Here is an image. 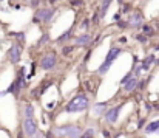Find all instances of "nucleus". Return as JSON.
Segmentation results:
<instances>
[{
  "label": "nucleus",
  "mask_w": 159,
  "mask_h": 138,
  "mask_svg": "<svg viewBox=\"0 0 159 138\" xmlns=\"http://www.w3.org/2000/svg\"><path fill=\"white\" fill-rule=\"evenodd\" d=\"M88 106H90V98L85 93H77L68 101V104H65L63 110L66 113H82L88 109Z\"/></svg>",
  "instance_id": "obj_1"
},
{
  "label": "nucleus",
  "mask_w": 159,
  "mask_h": 138,
  "mask_svg": "<svg viewBox=\"0 0 159 138\" xmlns=\"http://www.w3.org/2000/svg\"><path fill=\"white\" fill-rule=\"evenodd\" d=\"M25 71H26V67H22V68L19 70V73H17L16 79L9 84V87L6 89V92L12 93L14 96H19L20 92H22L23 89H26V87H28V79H26Z\"/></svg>",
  "instance_id": "obj_2"
},
{
  "label": "nucleus",
  "mask_w": 159,
  "mask_h": 138,
  "mask_svg": "<svg viewBox=\"0 0 159 138\" xmlns=\"http://www.w3.org/2000/svg\"><path fill=\"white\" fill-rule=\"evenodd\" d=\"M122 53V50L119 48V47H111L110 50H108V53H107L105 56V61L101 64V67L98 68V75H101V76H104L108 73V70L111 68V65L114 64V61L119 57V54Z\"/></svg>",
  "instance_id": "obj_3"
},
{
  "label": "nucleus",
  "mask_w": 159,
  "mask_h": 138,
  "mask_svg": "<svg viewBox=\"0 0 159 138\" xmlns=\"http://www.w3.org/2000/svg\"><path fill=\"white\" fill-rule=\"evenodd\" d=\"M53 132L57 137H66V138H80L82 135V129L76 124H63V126H57L54 127Z\"/></svg>",
  "instance_id": "obj_4"
},
{
  "label": "nucleus",
  "mask_w": 159,
  "mask_h": 138,
  "mask_svg": "<svg viewBox=\"0 0 159 138\" xmlns=\"http://www.w3.org/2000/svg\"><path fill=\"white\" fill-rule=\"evenodd\" d=\"M22 129H23L26 138H36L37 134H39V124L34 118H23Z\"/></svg>",
  "instance_id": "obj_5"
},
{
  "label": "nucleus",
  "mask_w": 159,
  "mask_h": 138,
  "mask_svg": "<svg viewBox=\"0 0 159 138\" xmlns=\"http://www.w3.org/2000/svg\"><path fill=\"white\" fill-rule=\"evenodd\" d=\"M56 65H57V54H56L54 51H50V53L43 54V56L40 57V61H39V67H40L42 70H47V71L54 70Z\"/></svg>",
  "instance_id": "obj_6"
},
{
  "label": "nucleus",
  "mask_w": 159,
  "mask_h": 138,
  "mask_svg": "<svg viewBox=\"0 0 159 138\" xmlns=\"http://www.w3.org/2000/svg\"><path fill=\"white\" fill-rule=\"evenodd\" d=\"M56 12H57V9L56 8H40V9H37L36 11V17H39V20L42 22V23H50L51 20H53V17L56 16Z\"/></svg>",
  "instance_id": "obj_7"
},
{
  "label": "nucleus",
  "mask_w": 159,
  "mask_h": 138,
  "mask_svg": "<svg viewBox=\"0 0 159 138\" xmlns=\"http://www.w3.org/2000/svg\"><path fill=\"white\" fill-rule=\"evenodd\" d=\"M122 107H124V102H122V104H117V106H113V107H110V109L107 110V113L104 116H105V121L108 124H116V123H117Z\"/></svg>",
  "instance_id": "obj_8"
},
{
  "label": "nucleus",
  "mask_w": 159,
  "mask_h": 138,
  "mask_svg": "<svg viewBox=\"0 0 159 138\" xmlns=\"http://www.w3.org/2000/svg\"><path fill=\"white\" fill-rule=\"evenodd\" d=\"M8 59H9V62L11 64H19L20 62V59H22V47L19 45V44H12V45L9 47V50H8Z\"/></svg>",
  "instance_id": "obj_9"
},
{
  "label": "nucleus",
  "mask_w": 159,
  "mask_h": 138,
  "mask_svg": "<svg viewBox=\"0 0 159 138\" xmlns=\"http://www.w3.org/2000/svg\"><path fill=\"white\" fill-rule=\"evenodd\" d=\"M127 20H128V23H130V28H134V30L142 28V25H144V23H142V22H144V17H142V12H141V11L131 12Z\"/></svg>",
  "instance_id": "obj_10"
},
{
  "label": "nucleus",
  "mask_w": 159,
  "mask_h": 138,
  "mask_svg": "<svg viewBox=\"0 0 159 138\" xmlns=\"http://www.w3.org/2000/svg\"><path fill=\"white\" fill-rule=\"evenodd\" d=\"M93 42V34L90 31H85L84 34H79L77 37H74V45L76 47H87Z\"/></svg>",
  "instance_id": "obj_11"
},
{
  "label": "nucleus",
  "mask_w": 159,
  "mask_h": 138,
  "mask_svg": "<svg viewBox=\"0 0 159 138\" xmlns=\"http://www.w3.org/2000/svg\"><path fill=\"white\" fill-rule=\"evenodd\" d=\"M138 82H139V78L134 75L131 79H128L124 86H120L122 87V90L125 93H131V92H134V90H138Z\"/></svg>",
  "instance_id": "obj_12"
},
{
  "label": "nucleus",
  "mask_w": 159,
  "mask_h": 138,
  "mask_svg": "<svg viewBox=\"0 0 159 138\" xmlns=\"http://www.w3.org/2000/svg\"><path fill=\"white\" fill-rule=\"evenodd\" d=\"M107 110H108V102H96L93 106V113L98 118H102V115H105Z\"/></svg>",
  "instance_id": "obj_13"
},
{
  "label": "nucleus",
  "mask_w": 159,
  "mask_h": 138,
  "mask_svg": "<svg viewBox=\"0 0 159 138\" xmlns=\"http://www.w3.org/2000/svg\"><path fill=\"white\" fill-rule=\"evenodd\" d=\"M111 2L113 0H102L101 2V6H99V16H101V19H105L107 12H108V8H110V5H111Z\"/></svg>",
  "instance_id": "obj_14"
},
{
  "label": "nucleus",
  "mask_w": 159,
  "mask_h": 138,
  "mask_svg": "<svg viewBox=\"0 0 159 138\" xmlns=\"http://www.w3.org/2000/svg\"><path fill=\"white\" fill-rule=\"evenodd\" d=\"M155 64H156L155 54H148V56H145V59H142V65H144V70H145V71L150 70V67L155 65Z\"/></svg>",
  "instance_id": "obj_15"
},
{
  "label": "nucleus",
  "mask_w": 159,
  "mask_h": 138,
  "mask_svg": "<svg viewBox=\"0 0 159 138\" xmlns=\"http://www.w3.org/2000/svg\"><path fill=\"white\" fill-rule=\"evenodd\" d=\"M158 131H159V120L150 121V123L145 126V134H156Z\"/></svg>",
  "instance_id": "obj_16"
},
{
  "label": "nucleus",
  "mask_w": 159,
  "mask_h": 138,
  "mask_svg": "<svg viewBox=\"0 0 159 138\" xmlns=\"http://www.w3.org/2000/svg\"><path fill=\"white\" fill-rule=\"evenodd\" d=\"M74 36H73V28H70V30H66L65 33H62L59 37H57V42L59 44H63V42H68L70 39H73Z\"/></svg>",
  "instance_id": "obj_17"
},
{
  "label": "nucleus",
  "mask_w": 159,
  "mask_h": 138,
  "mask_svg": "<svg viewBox=\"0 0 159 138\" xmlns=\"http://www.w3.org/2000/svg\"><path fill=\"white\" fill-rule=\"evenodd\" d=\"M34 106L33 104H25L23 107V116L25 118H34Z\"/></svg>",
  "instance_id": "obj_18"
},
{
  "label": "nucleus",
  "mask_w": 159,
  "mask_h": 138,
  "mask_svg": "<svg viewBox=\"0 0 159 138\" xmlns=\"http://www.w3.org/2000/svg\"><path fill=\"white\" fill-rule=\"evenodd\" d=\"M142 33H144L145 36L152 37V36H155V28H153L152 25H142Z\"/></svg>",
  "instance_id": "obj_19"
},
{
  "label": "nucleus",
  "mask_w": 159,
  "mask_h": 138,
  "mask_svg": "<svg viewBox=\"0 0 159 138\" xmlns=\"http://www.w3.org/2000/svg\"><path fill=\"white\" fill-rule=\"evenodd\" d=\"M94 134H96L94 127H88V129H85V131L82 132L80 138H94Z\"/></svg>",
  "instance_id": "obj_20"
},
{
  "label": "nucleus",
  "mask_w": 159,
  "mask_h": 138,
  "mask_svg": "<svg viewBox=\"0 0 159 138\" xmlns=\"http://www.w3.org/2000/svg\"><path fill=\"white\" fill-rule=\"evenodd\" d=\"M11 36L14 37V39H17L19 42H25V33H22V31H17V33H11Z\"/></svg>",
  "instance_id": "obj_21"
},
{
  "label": "nucleus",
  "mask_w": 159,
  "mask_h": 138,
  "mask_svg": "<svg viewBox=\"0 0 159 138\" xmlns=\"http://www.w3.org/2000/svg\"><path fill=\"white\" fill-rule=\"evenodd\" d=\"M48 41H50V34H48V33H43V34H42V37H40V39L37 41V45H39V47L45 45V44H47Z\"/></svg>",
  "instance_id": "obj_22"
},
{
  "label": "nucleus",
  "mask_w": 159,
  "mask_h": 138,
  "mask_svg": "<svg viewBox=\"0 0 159 138\" xmlns=\"http://www.w3.org/2000/svg\"><path fill=\"white\" fill-rule=\"evenodd\" d=\"M74 47L76 45H65L63 48H62V54H63V56L71 54V53H73V50H74Z\"/></svg>",
  "instance_id": "obj_23"
},
{
  "label": "nucleus",
  "mask_w": 159,
  "mask_h": 138,
  "mask_svg": "<svg viewBox=\"0 0 159 138\" xmlns=\"http://www.w3.org/2000/svg\"><path fill=\"white\" fill-rule=\"evenodd\" d=\"M90 25H91V20H90V19H84L82 23H80V28H82L84 31H88V30H90Z\"/></svg>",
  "instance_id": "obj_24"
},
{
  "label": "nucleus",
  "mask_w": 159,
  "mask_h": 138,
  "mask_svg": "<svg viewBox=\"0 0 159 138\" xmlns=\"http://www.w3.org/2000/svg\"><path fill=\"white\" fill-rule=\"evenodd\" d=\"M133 76H134V73H133V70H131V71H128V73H127V75H125V76L120 79V82H119V84H120V86H124V84H125L128 79H131Z\"/></svg>",
  "instance_id": "obj_25"
},
{
  "label": "nucleus",
  "mask_w": 159,
  "mask_h": 138,
  "mask_svg": "<svg viewBox=\"0 0 159 138\" xmlns=\"http://www.w3.org/2000/svg\"><path fill=\"white\" fill-rule=\"evenodd\" d=\"M134 39H136L138 42H141V44H147L148 36H145V34H136V36H134Z\"/></svg>",
  "instance_id": "obj_26"
},
{
  "label": "nucleus",
  "mask_w": 159,
  "mask_h": 138,
  "mask_svg": "<svg viewBox=\"0 0 159 138\" xmlns=\"http://www.w3.org/2000/svg\"><path fill=\"white\" fill-rule=\"evenodd\" d=\"M116 25H117L120 30H124V28H130V23H128V20H119V22H116Z\"/></svg>",
  "instance_id": "obj_27"
},
{
  "label": "nucleus",
  "mask_w": 159,
  "mask_h": 138,
  "mask_svg": "<svg viewBox=\"0 0 159 138\" xmlns=\"http://www.w3.org/2000/svg\"><path fill=\"white\" fill-rule=\"evenodd\" d=\"M147 82H148V79H139V82H138V90H139V92L144 90V89L147 87Z\"/></svg>",
  "instance_id": "obj_28"
},
{
  "label": "nucleus",
  "mask_w": 159,
  "mask_h": 138,
  "mask_svg": "<svg viewBox=\"0 0 159 138\" xmlns=\"http://www.w3.org/2000/svg\"><path fill=\"white\" fill-rule=\"evenodd\" d=\"M144 126H145V118H139V120H138V123H136V127L141 131Z\"/></svg>",
  "instance_id": "obj_29"
},
{
  "label": "nucleus",
  "mask_w": 159,
  "mask_h": 138,
  "mask_svg": "<svg viewBox=\"0 0 159 138\" xmlns=\"http://www.w3.org/2000/svg\"><path fill=\"white\" fill-rule=\"evenodd\" d=\"M128 11H130V5H124L122 9H120V14H125V12H128Z\"/></svg>",
  "instance_id": "obj_30"
},
{
  "label": "nucleus",
  "mask_w": 159,
  "mask_h": 138,
  "mask_svg": "<svg viewBox=\"0 0 159 138\" xmlns=\"http://www.w3.org/2000/svg\"><path fill=\"white\" fill-rule=\"evenodd\" d=\"M71 3H73L74 6H82V5H84V0H71Z\"/></svg>",
  "instance_id": "obj_31"
},
{
  "label": "nucleus",
  "mask_w": 159,
  "mask_h": 138,
  "mask_svg": "<svg viewBox=\"0 0 159 138\" xmlns=\"http://www.w3.org/2000/svg\"><path fill=\"white\" fill-rule=\"evenodd\" d=\"M119 20H120V12H117V14L113 16V22H119Z\"/></svg>",
  "instance_id": "obj_32"
},
{
  "label": "nucleus",
  "mask_w": 159,
  "mask_h": 138,
  "mask_svg": "<svg viewBox=\"0 0 159 138\" xmlns=\"http://www.w3.org/2000/svg\"><path fill=\"white\" fill-rule=\"evenodd\" d=\"M102 137L104 138H110V132L107 129H102Z\"/></svg>",
  "instance_id": "obj_33"
},
{
  "label": "nucleus",
  "mask_w": 159,
  "mask_h": 138,
  "mask_svg": "<svg viewBox=\"0 0 159 138\" xmlns=\"http://www.w3.org/2000/svg\"><path fill=\"white\" fill-rule=\"evenodd\" d=\"M54 107H56V101H53V102H50V104L47 106V109H48V110H53Z\"/></svg>",
  "instance_id": "obj_34"
},
{
  "label": "nucleus",
  "mask_w": 159,
  "mask_h": 138,
  "mask_svg": "<svg viewBox=\"0 0 159 138\" xmlns=\"http://www.w3.org/2000/svg\"><path fill=\"white\" fill-rule=\"evenodd\" d=\"M90 57H91V50H90V51H88V53H87V54H85V59H84V61H85V62H87V61H88V59H90Z\"/></svg>",
  "instance_id": "obj_35"
},
{
  "label": "nucleus",
  "mask_w": 159,
  "mask_h": 138,
  "mask_svg": "<svg viewBox=\"0 0 159 138\" xmlns=\"http://www.w3.org/2000/svg\"><path fill=\"white\" fill-rule=\"evenodd\" d=\"M23 135H25V132H23V129H22V132H19V135H17V138H23Z\"/></svg>",
  "instance_id": "obj_36"
},
{
  "label": "nucleus",
  "mask_w": 159,
  "mask_h": 138,
  "mask_svg": "<svg viewBox=\"0 0 159 138\" xmlns=\"http://www.w3.org/2000/svg\"><path fill=\"white\" fill-rule=\"evenodd\" d=\"M145 107H147V110L150 112V110H153V106H150V104H145Z\"/></svg>",
  "instance_id": "obj_37"
},
{
  "label": "nucleus",
  "mask_w": 159,
  "mask_h": 138,
  "mask_svg": "<svg viewBox=\"0 0 159 138\" xmlns=\"http://www.w3.org/2000/svg\"><path fill=\"white\" fill-rule=\"evenodd\" d=\"M48 2H50L51 5H56V3H57V0H48Z\"/></svg>",
  "instance_id": "obj_38"
},
{
  "label": "nucleus",
  "mask_w": 159,
  "mask_h": 138,
  "mask_svg": "<svg viewBox=\"0 0 159 138\" xmlns=\"http://www.w3.org/2000/svg\"><path fill=\"white\" fill-rule=\"evenodd\" d=\"M117 2H119V3H124V2H125V0H117Z\"/></svg>",
  "instance_id": "obj_39"
},
{
  "label": "nucleus",
  "mask_w": 159,
  "mask_h": 138,
  "mask_svg": "<svg viewBox=\"0 0 159 138\" xmlns=\"http://www.w3.org/2000/svg\"><path fill=\"white\" fill-rule=\"evenodd\" d=\"M155 50H158V51H159V45H156V47H155Z\"/></svg>",
  "instance_id": "obj_40"
},
{
  "label": "nucleus",
  "mask_w": 159,
  "mask_h": 138,
  "mask_svg": "<svg viewBox=\"0 0 159 138\" xmlns=\"http://www.w3.org/2000/svg\"><path fill=\"white\" fill-rule=\"evenodd\" d=\"M57 138H66V137H57Z\"/></svg>",
  "instance_id": "obj_41"
},
{
  "label": "nucleus",
  "mask_w": 159,
  "mask_h": 138,
  "mask_svg": "<svg viewBox=\"0 0 159 138\" xmlns=\"http://www.w3.org/2000/svg\"><path fill=\"white\" fill-rule=\"evenodd\" d=\"M156 134H158V135H159V131H158V132H156Z\"/></svg>",
  "instance_id": "obj_42"
}]
</instances>
